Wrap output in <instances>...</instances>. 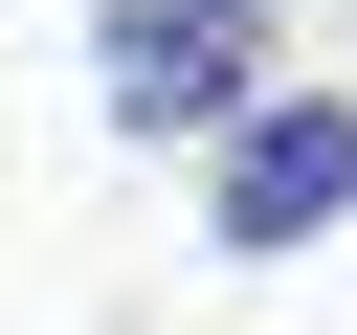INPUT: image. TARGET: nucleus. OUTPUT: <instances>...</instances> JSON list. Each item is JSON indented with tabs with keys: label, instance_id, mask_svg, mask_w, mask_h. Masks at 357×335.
Masks as SVG:
<instances>
[{
	"label": "nucleus",
	"instance_id": "obj_1",
	"mask_svg": "<svg viewBox=\"0 0 357 335\" xmlns=\"http://www.w3.org/2000/svg\"><path fill=\"white\" fill-rule=\"evenodd\" d=\"M89 89H112V134H245L268 112V0H89Z\"/></svg>",
	"mask_w": 357,
	"mask_h": 335
},
{
	"label": "nucleus",
	"instance_id": "obj_2",
	"mask_svg": "<svg viewBox=\"0 0 357 335\" xmlns=\"http://www.w3.org/2000/svg\"><path fill=\"white\" fill-rule=\"evenodd\" d=\"M312 223H357V89H268V112L201 156V246H223V268H268V246H312Z\"/></svg>",
	"mask_w": 357,
	"mask_h": 335
}]
</instances>
